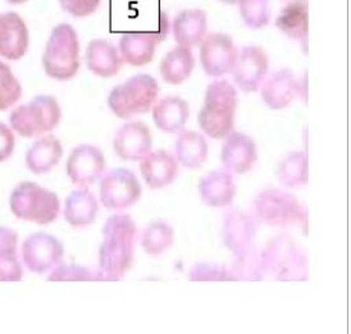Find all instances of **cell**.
<instances>
[{"mask_svg": "<svg viewBox=\"0 0 351 334\" xmlns=\"http://www.w3.org/2000/svg\"><path fill=\"white\" fill-rule=\"evenodd\" d=\"M22 97V85L5 62L0 60V111H7Z\"/></svg>", "mask_w": 351, "mask_h": 334, "instance_id": "35", "label": "cell"}, {"mask_svg": "<svg viewBox=\"0 0 351 334\" xmlns=\"http://www.w3.org/2000/svg\"><path fill=\"white\" fill-rule=\"evenodd\" d=\"M254 211L264 225L282 226L306 223V212L296 197L281 189L262 190L254 199Z\"/></svg>", "mask_w": 351, "mask_h": 334, "instance_id": "8", "label": "cell"}, {"mask_svg": "<svg viewBox=\"0 0 351 334\" xmlns=\"http://www.w3.org/2000/svg\"><path fill=\"white\" fill-rule=\"evenodd\" d=\"M43 66L50 79L69 81L80 69V39L69 23L53 27L43 53Z\"/></svg>", "mask_w": 351, "mask_h": 334, "instance_id": "4", "label": "cell"}, {"mask_svg": "<svg viewBox=\"0 0 351 334\" xmlns=\"http://www.w3.org/2000/svg\"><path fill=\"white\" fill-rule=\"evenodd\" d=\"M99 190L101 205L116 211L135 206L143 193L136 175L123 167L108 171L101 177Z\"/></svg>", "mask_w": 351, "mask_h": 334, "instance_id": "9", "label": "cell"}, {"mask_svg": "<svg viewBox=\"0 0 351 334\" xmlns=\"http://www.w3.org/2000/svg\"><path fill=\"white\" fill-rule=\"evenodd\" d=\"M231 273L236 280H262L264 273L261 254L256 249L249 248L247 251L236 256V263Z\"/></svg>", "mask_w": 351, "mask_h": 334, "instance_id": "34", "label": "cell"}, {"mask_svg": "<svg viewBox=\"0 0 351 334\" xmlns=\"http://www.w3.org/2000/svg\"><path fill=\"white\" fill-rule=\"evenodd\" d=\"M264 276L281 282H305L309 276L308 256L291 236H274L261 252Z\"/></svg>", "mask_w": 351, "mask_h": 334, "instance_id": "3", "label": "cell"}, {"mask_svg": "<svg viewBox=\"0 0 351 334\" xmlns=\"http://www.w3.org/2000/svg\"><path fill=\"white\" fill-rule=\"evenodd\" d=\"M62 118L58 100L53 96H36L27 104L13 109L10 126L22 138H35L57 128Z\"/></svg>", "mask_w": 351, "mask_h": 334, "instance_id": "7", "label": "cell"}, {"mask_svg": "<svg viewBox=\"0 0 351 334\" xmlns=\"http://www.w3.org/2000/svg\"><path fill=\"white\" fill-rule=\"evenodd\" d=\"M7 3H10L12 5H21V4H25V3H27L29 0H5Z\"/></svg>", "mask_w": 351, "mask_h": 334, "instance_id": "40", "label": "cell"}, {"mask_svg": "<svg viewBox=\"0 0 351 334\" xmlns=\"http://www.w3.org/2000/svg\"><path fill=\"white\" fill-rule=\"evenodd\" d=\"M29 47V31L25 20L16 12L0 14V57L20 60Z\"/></svg>", "mask_w": 351, "mask_h": 334, "instance_id": "15", "label": "cell"}, {"mask_svg": "<svg viewBox=\"0 0 351 334\" xmlns=\"http://www.w3.org/2000/svg\"><path fill=\"white\" fill-rule=\"evenodd\" d=\"M239 56L234 40L221 32L205 35L200 43V62L205 74L212 78H221L231 74Z\"/></svg>", "mask_w": 351, "mask_h": 334, "instance_id": "11", "label": "cell"}, {"mask_svg": "<svg viewBox=\"0 0 351 334\" xmlns=\"http://www.w3.org/2000/svg\"><path fill=\"white\" fill-rule=\"evenodd\" d=\"M175 241V232L172 226L163 220H156L141 232L140 245L147 255H163L169 249Z\"/></svg>", "mask_w": 351, "mask_h": 334, "instance_id": "31", "label": "cell"}, {"mask_svg": "<svg viewBox=\"0 0 351 334\" xmlns=\"http://www.w3.org/2000/svg\"><path fill=\"white\" fill-rule=\"evenodd\" d=\"M195 69V57L191 48L177 45L168 50L160 60V76L171 85H180L189 79Z\"/></svg>", "mask_w": 351, "mask_h": 334, "instance_id": "28", "label": "cell"}, {"mask_svg": "<svg viewBox=\"0 0 351 334\" xmlns=\"http://www.w3.org/2000/svg\"><path fill=\"white\" fill-rule=\"evenodd\" d=\"M63 156L62 143L54 135L38 139L26 153V165L35 175L48 174L58 165Z\"/></svg>", "mask_w": 351, "mask_h": 334, "instance_id": "27", "label": "cell"}, {"mask_svg": "<svg viewBox=\"0 0 351 334\" xmlns=\"http://www.w3.org/2000/svg\"><path fill=\"white\" fill-rule=\"evenodd\" d=\"M10 207L17 219L49 225L57 220L60 211V201L57 193L32 181H23L10 193Z\"/></svg>", "mask_w": 351, "mask_h": 334, "instance_id": "5", "label": "cell"}, {"mask_svg": "<svg viewBox=\"0 0 351 334\" xmlns=\"http://www.w3.org/2000/svg\"><path fill=\"white\" fill-rule=\"evenodd\" d=\"M302 96L305 99V89L290 69H278L274 72L262 87L264 103L274 111L289 107L293 100Z\"/></svg>", "mask_w": 351, "mask_h": 334, "instance_id": "17", "label": "cell"}, {"mask_svg": "<svg viewBox=\"0 0 351 334\" xmlns=\"http://www.w3.org/2000/svg\"><path fill=\"white\" fill-rule=\"evenodd\" d=\"M278 179L283 186L298 188L308 183V156L304 152H293L278 167Z\"/></svg>", "mask_w": 351, "mask_h": 334, "instance_id": "32", "label": "cell"}, {"mask_svg": "<svg viewBox=\"0 0 351 334\" xmlns=\"http://www.w3.org/2000/svg\"><path fill=\"white\" fill-rule=\"evenodd\" d=\"M172 29L177 45L196 47L206 35L208 14L200 8L181 10L173 20Z\"/></svg>", "mask_w": 351, "mask_h": 334, "instance_id": "21", "label": "cell"}, {"mask_svg": "<svg viewBox=\"0 0 351 334\" xmlns=\"http://www.w3.org/2000/svg\"><path fill=\"white\" fill-rule=\"evenodd\" d=\"M48 280L50 282H91V280H100V279L98 274H95L88 267L58 264L57 267L50 273Z\"/></svg>", "mask_w": 351, "mask_h": 334, "instance_id": "37", "label": "cell"}, {"mask_svg": "<svg viewBox=\"0 0 351 334\" xmlns=\"http://www.w3.org/2000/svg\"><path fill=\"white\" fill-rule=\"evenodd\" d=\"M140 170L147 187L152 189L168 187L178 175L177 159L165 149L145 155L141 158Z\"/></svg>", "mask_w": 351, "mask_h": 334, "instance_id": "20", "label": "cell"}, {"mask_svg": "<svg viewBox=\"0 0 351 334\" xmlns=\"http://www.w3.org/2000/svg\"><path fill=\"white\" fill-rule=\"evenodd\" d=\"M17 232L0 226V282H20L23 278V270L17 257Z\"/></svg>", "mask_w": 351, "mask_h": 334, "instance_id": "30", "label": "cell"}, {"mask_svg": "<svg viewBox=\"0 0 351 334\" xmlns=\"http://www.w3.org/2000/svg\"><path fill=\"white\" fill-rule=\"evenodd\" d=\"M101 0H59L60 8L75 19H85L94 14Z\"/></svg>", "mask_w": 351, "mask_h": 334, "instance_id": "38", "label": "cell"}, {"mask_svg": "<svg viewBox=\"0 0 351 334\" xmlns=\"http://www.w3.org/2000/svg\"><path fill=\"white\" fill-rule=\"evenodd\" d=\"M153 146L150 129L143 121H131L118 129L113 147L123 161H138L147 155Z\"/></svg>", "mask_w": 351, "mask_h": 334, "instance_id": "14", "label": "cell"}, {"mask_svg": "<svg viewBox=\"0 0 351 334\" xmlns=\"http://www.w3.org/2000/svg\"><path fill=\"white\" fill-rule=\"evenodd\" d=\"M256 236V225L252 216L240 210H232L223 220L225 246L239 256L252 248Z\"/></svg>", "mask_w": 351, "mask_h": 334, "instance_id": "19", "label": "cell"}, {"mask_svg": "<svg viewBox=\"0 0 351 334\" xmlns=\"http://www.w3.org/2000/svg\"><path fill=\"white\" fill-rule=\"evenodd\" d=\"M165 38L158 31H131L119 38V56L134 67L149 65L156 56L158 44Z\"/></svg>", "mask_w": 351, "mask_h": 334, "instance_id": "16", "label": "cell"}, {"mask_svg": "<svg viewBox=\"0 0 351 334\" xmlns=\"http://www.w3.org/2000/svg\"><path fill=\"white\" fill-rule=\"evenodd\" d=\"M269 69V58L261 47L249 45L239 52L234 65V82L245 93H254L263 84Z\"/></svg>", "mask_w": 351, "mask_h": 334, "instance_id": "13", "label": "cell"}, {"mask_svg": "<svg viewBox=\"0 0 351 334\" xmlns=\"http://www.w3.org/2000/svg\"><path fill=\"white\" fill-rule=\"evenodd\" d=\"M85 60L93 74L104 79L116 76L123 62L117 48L106 39H94L88 43Z\"/></svg>", "mask_w": 351, "mask_h": 334, "instance_id": "22", "label": "cell"}, {"mask_svg": "<svg viewBox=\"0 0 351 334\" xmlns=\"http://www.w3.org/2000/svg\"><path fill=\"white\" fill-rule=\"evenodd\" d=\"M308 4L305 0H290L283 7L277 20L276 27L290 39L299 41L306 52L308 44Z\"/></svg>", "mask_w": 351, "mask_h": 334, "instance_id": "24", "label": "cell"}, {"mask_svg": "<svg viewBox=\"0 0 351 334\" xmlns=\"http://www.w3.org/2000/svg\"><path fill=\"white\" fill-rule=\"evenodd\" d=\"M199 193L206 206H230L236 194V186L230 172L212 171L200 179Z\"/></svg>", "mask_w": 351, "mask_h": 334, "instance_id": "25", "label": "cell"}, {"mask_svg": "<svg viewBox=\"0 0 351 334\" xmlns=\"http://www.w3.org/2000/svg\"><path fill=\"white\" fill-rule=\"evenodd\" d=\"M221 3H225V4H237L239 0H219Z\"/></svg>", "mask_w": 351, "mask_h": 334, "instance_id": "41", "label": "cell"}, {"mask_svg": "<svg viewBox=\"0 0 351 334\" xmlns=\"http://www.w3.org/2000/svg\"><path fill=\"white\" fill-rule=\"evenodd\" d=\"M237 91L227 80L210 82L199 112V126L209 138L223 139L234 131Z\"/></svg>", "mask_w": 351, "mask_h": 334, "instance_id": "2", "label": "cell"}, {"mask_svg": "<svg viewBox=\"0 0 351 334\" xmlns=\"http://www.w3.org/2000/svg\"><path fill=\"white\" fill-rule=\"evenodd\" d=\"M136 234V224L130 215L117 214L108 219L99 248V279L109 282L123 279L134 264Z\"/></svg>", "mask_w": 351, "mask_h": 334, "instance_id": "1", "label": "cell"}, {"mask_svg": "<svg viewBox=\"0 0 351 334\" xmlns=\"http://www.w3.org/2000/svg\"><path fill=\"white\" fill-rule=\"evenodd\" d=\"M158 94V81L147 74H140L112 89L108 96V106L117 118L130 120L147 113Z\"/></svg>", "mask_w": 351, "mask_h": 334, "instance_id": "6", "label": "cell"}, {"mask_svg": "<svg viewBox=\"0 0 351 334\" xmlns=\"http://www.w3.org/2000/svg\"><path fill=\"white\" fill-rule=\"evenodd\" d=\"M22 261L31 273L43 276L60 264L64 247L58 238L48 233H35L27 236L21 248Z\"/></svg>", "mask_w": 351, "mask_h": 334, "instance_id": "10", "label": "cell"}, {"mask_svg": "<svg viewBox=\"0 0 351 334\" xmlns=\"http://www.w3.org/2000/svg\"><path fill=\"white\" fill-rule=\"evenodd\" d=\"M176 158L189 170H197L208 158V143L199 131L184 130L176 140Z\"/></svg>", "mask_w": 351, "mask_h": 334, "instance_id": "29", "label": "cell"}, {"mask_svg": "<svg viewBox=\"0 0 351 334\" xmlns=\"http://www.w3.org/2000/svg\"><path fill=\"white\" fill-rule=\"evenodd\" d=\"M106 158L98 147L81 144L73 148L69 155L67 175L73 184L86 187L98 181L106 172Z\"/></svg>", "mask_w": 351, "mask_h": 334, "instance_id": "12", "label": "cell"}, {"mask_svg": "<svg viewBox=\"0 0 351 334\" xmlns=\"http://www.w3.org/2000/svg\"><path fill=\"white\" fill-rule=\"evenodd\" d=\"M16 139L12 129L0 122V162L7 161L13 155Z\"/></svg>", "mask_w": 351, "mask_h": 334, "instance_id": "39", "label": "cell"}, {"mask_svg": "<svg viewBox=\"0 0 351 334\" xmlns=\"http://www.w3.org/2000/svg\"><path fill=\"white\" fill-rule=\"evenodd\" d=\"M227 137L221 153L222 164L230 172L244 175L253 168L258 159L256 144L254 139L243 133L231 131Z\"/></svg>", "mask_w": 351, "mask_h": 334, "instance_id": "18", "label": "cell"}, {"mask_svg": "<svg viewBox=\"0 0 351 334\" xmlns=\"http://www.w3.org/2000/svg\"><path fill=\"white\" fill-rule=\"evenodd\" d=\"M237 5L245 25L250 29H263L272 17L269 0H239Z\"/></svg>", "mask_w": 351, "mask_h": 334, "instance_id": "33", "label": "cell"}, {"mask_svg": "<svg viewBox=\"0 0 351 334\" xmlns=\"http://www.w3.org/2000/svg\"><path fill=\"white\" fill-rule=\"evenodd\" d=\"M99 203L97 197L86 187L75 189L66 199L63 215L64 220L73 227L91 225L98 215Z\"/></svg>", "mask_w": 351, "mask_h": 334, "instance_id": "23", "label": "cell"}, {"mask_svg": "<svg viewBox=\"0 0 351 334\" xmlns=\"http://www.w3.org/2000/svg\"><path fill=\"white\" fill-rule=\"evenodd\" d=\"M191 282H232L236 280L231 270L215 264H196L189 273Z\"/></svg>", "mask_w": 351, "mask_h": 334, "instance_id": "36", "label": "cell"}, {"mask_svg": "<svg viewBox=\"0 0 351 334\" xmlns=\"http://www.w3.org/2000/svg\"><path fill=\"white\" fill-rule=\"evenodd\" d=\"M190 118V109L185 99L169 96L158 100L153 107V120L156 128L173 134L185 126Z\"/></svg>", "mask_w": 351, "mask_h": 334, "instance_id": "26", "label": "cell"}]
</instances>
